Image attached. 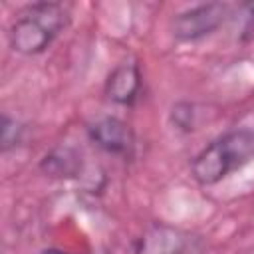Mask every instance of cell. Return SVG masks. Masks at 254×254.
Returning <instances> with one entry per match:
<instances>
[{"instance_id": "1", "label": "cell", "mask_w": 254, "mask_h": 254, "mask_svg": "<svg viewBox=\"0 0 254 254\" xmlns=\"http://www.w3.org/2000/svg\"><path fill=\"white\" fill-rule=\"evenodd\" d=\"M254 157V131L236 129L208 143L192 161V177L208 187L220 183L232 171Z\"/></svg>"}, {"instance_id": "2", "label": "cell", "mask_w": 254, "mask_h": 254, "mask_svg": "<svg viewBox=\"0 0 254 254\" xmlns=\"http://www.w3.org/2000/svg\"><path fill=\"white\" fill-rule=\"evenodd\" d=\"M69 12L60 2H36L28 6L10 26V46L14 52L34 56L44 52L52 40L67 26Z\"/></svg>"}, {"instance_id": "3", "label": "cell", "mask_w": 254, "mask_h": 254, "mask_svg": "<svg viewBox=\"0 0 254 254\" xmlns=\"http://www.w3.org/2000/svg\"><path fill=\"white\" fill-rule=\"evenodd\" d=\"M135 254H202V242L183 228L159 222L139 236Z\"/></svg>"}, {"instance_id": "4", "label": "cell", "mask_w": 254, "mask_h": 254, "mask_svg": "<svg viewBox=\"0 0 254 254\" xmlns=\"http://www.w3.org/2000/svg\"><path fill=\"white\" fill-rule=\"evenodd\" d=\"M230 14V6L222 2H208V4H198L192 6L173 20V34L175 38L183 42H192L198 38H204L218 30L224 20Z\"/></svg>"}, {"instance_id": "5", "label": "cell", "mask_w": 254, "mask_h": 254, "mask_svg": "<svg viewBox=\"0 0 254 254\" xmlns=\"http://www.w3.org/2000/svg\"><path fill=\"white\" fill-rule=\"evenodd\" d=\"M91 141L107 153L113 155H129L135 145V137L131 127L119 117H101L89 125Z\"/></svg>"}, {"instance_id": "6", "label": "cell", "mask_w": 254, "mask_h": 254, "mask_svg": "<svg viewBox=\"0 0 254 254\" xmlns=\"http://www.w3.org/2000/svg\"><path fill=\"white\" fill-rule=\"evenodd\" d=\"M141 91V73L135 64H119L105 81V95L117 105H133Z\"/></svg>"}, {"instance_id": "7", "label": "cell", "mask_w": 254, "mask_h": 254, "mask_svg": "<svg viewBox=\"0 0 254 254\" xmlns=\"http://www.w3.org/2000/svg\"><path fill=\"white\" fill-rule=\"evenodd\" d=\"M2 149L8 151L10 147H16L22 135V127L16 123V119H10L8 115L2 117Z\"/></svg>"}, {"instance_id": "8", "label": "cell", "mask_w": 254, "mask_h": 254, "mask_svg": "<svg viewBox=\"0 0 254 254\" xmlns=\"http://www.w3.org/2000/svg\"><path fill=\"white\" fill-rule=\"evenodd\" d=\"M38 254H65V252H62V250H54V248H48V250H42V252H38Z\"/></svg>"}]
</instances>
